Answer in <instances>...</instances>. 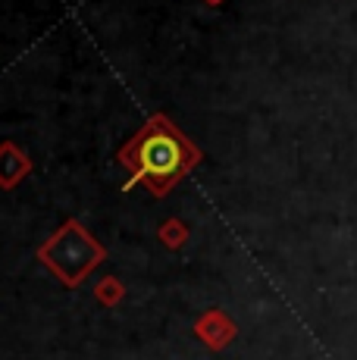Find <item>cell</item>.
<instances>
[{
	"label": "cell",
	"instance_id": "obj_1",
	"mask_svg": "<svg viewBox=\"0 0 357 360\" xmlns=\"http://www.w3.org/2000/svg\"><path fill=\"white\" fill-rule=\"evenodd\" d=\"M119 163L129 169L132 182L144 185L150 195L163 198L176 182H182L201 163V150L167 116L157 113L119 150Z\"/></svg>",
	"mask_w": 357,
	"mask_h": 360
},
{
	"label": "cell",
	"instance_id": "obj_2",
	"mask_svg": "<svg viewBox=\"0 0 357 360\" xmlns=\"http://www.w3.org/2000/svg\"><path fill=\"white\" fill-rule=\"evenodd\" d=\"M38 260L57 276L66 285H79L100 260H104V248L85 232L79 219L63 223L44 245L38 248Z\"/></svg>",
	"mask_w": 357,
	"mask_h": 360
},
{
	"label": "cell",
	"instance_id": "obj_3",
	"mask_svg": "<svg viewBox=\"0 0 357 360\" xmlns=\"http://www.w3.org/2000/svg\"><path fill=\"white\" fill-rule=\"evenodd\" d=\"M32 172V160L13 141L0 144V188H16Z\"/></svg>",
	"mask_w": 357,
	"mask_h": 360
},
{
	"label": "cell",
	"instance_id": "obj_4",
	"mask_svg": "<svg viewBox=\"0 0 357 360\" xmlns=\"http://www.w3.org/2000/svg\"><path fill=\"white\" fill-rule=\"evenodd\" d=\"M195 332L210 345V348H226V345H229V338L235 335V326H232V320L226 314L210 310V314H204L201 320H197Z\"/></svg>",
	"mask_w": 357,
	"mask_h": 360
},
{
	"label": "cell",
	"instance_id": "obj_5",
	"mask_svg": "<svg viewBox=\"0 0 357 360\" xmlns=\"http://www.w3.org/2000/svg\"><path fill=\"white\" fill-rule=\"evenodd\" d=\"M185 238H188V229H185L178 219H169V223L160 226V241H163L167 248H182Z\"/></svg>",
	"mask_w": 357,
	"mask_h": 360
},
{
	"label": "cell",
	"instance_id": "obj_6",
	"mask_svg": "<svg viewBox=\"0 0 357 360\" xmlns=\"http://www.w3.org/2000/svg\"><path fill=\"white\" fill-rule=\"evenodd\" d=\"M98 301H100V304H107V307L119 304V301H122V282H119V279H113V276H107V279L98 285Z\"/></svg>",
	"mask_w": 357,
	"mask_h": 360
},
{
	"label": "cell",
	"instance_id": "obj_7",
	"mask_svg": "<svg viewBox=\"0 0 357 360\" xmlns=\"http://www.w3.org/2000/svg\"><path fill=\"white\" fill-rule=\"evenodd\" d=\"M204 4H210V6H219V4H223V0H204Z\"/></svg>",
	"mask_w": 357,
	"mask_h": 360
}]
</instances>
